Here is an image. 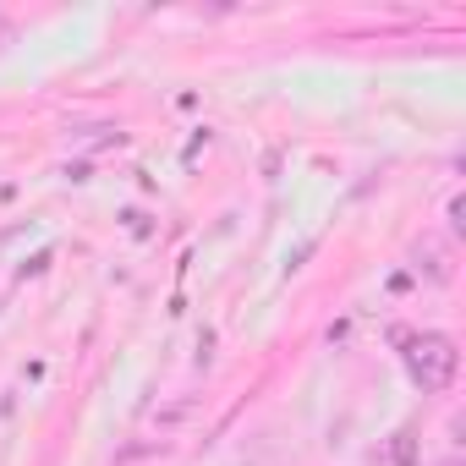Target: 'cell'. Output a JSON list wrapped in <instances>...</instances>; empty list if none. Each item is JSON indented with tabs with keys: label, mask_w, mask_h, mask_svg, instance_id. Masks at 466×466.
<instances>
[{
	"label": "cell",
	"mask_w": 466,
	"mask_h": 466,
	"mask_svg": "<svg viewBox=\"0 0 466 466\" xmlns=\"http://www.w3.org/2000/svg\"><path fill=\"white\" fill-rule=\"evenodd\" d=\"M400 362L411 373L417 390H450L455 373H461V346L444 335V329H417V335H400Z\"/></svg>",
	"instance_id": "cell-1"
},
{
	"label": "cell",
	"mask_w": 466,
	"mask_h": 466,
	"mask_svg": "<svg viewBox=\"0 0 466 466\" xmlns=\"http://www.w3.org/2000/svg\"><path fill=\"white\" fill-rule=\"evenodd\" d=\"M439 466H461V455H450V461H439Z\"/></svg>",
	"instance_id": "cell-2"
}]
</instances>
